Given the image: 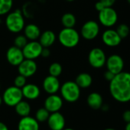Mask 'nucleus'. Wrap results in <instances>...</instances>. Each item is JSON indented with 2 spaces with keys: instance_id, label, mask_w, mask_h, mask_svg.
I'll list each match as a JSON object with an SVG mask.
<instances>
[{
  "instance_id": "obj_1",
  "label": "nucleus",
  "mask_w": 130,
  "mask_h": 130,
  "mask_svg": "<svg viewBox=\"0 0 130 130\" xmlns=\"http://www.w3.org/2000/svg\"><path fill=\"white\" fill-rule=\"evenodd\" d=\"M110 92L113 99L120 103L130 101V72H121L110 82Z\"/></svg>"
},
{
  "instance_id": "obj_2",
  "label": "nucleus",
  "mask_w": 130,
  "mask_h": 130,
  "mask_svg": "<svg viewBox=\"0 0 130 130\" xmlns=\"http://www.w3.org/2000/svg\"><path fill=\"white\" fill-rule=\"evenodd\" d=\"M5 24L7 30L12 34H18L23 30L25 26L24 14L20 10L10 11L6 14Z\"/></svg>"
},
{
  "instance_id": "obj_3",
  "label": "nucleus",
  "mask_w": 130,
  "mask_h": 130,
  "mask_svg": "<svg viewBox=\"0 0 130 130\" xmlns=\"http://www.w3.org/2000/svg\"><path fill=\"white\" fill-rule=\"evenodd\" d=\"M80 35L79 32L73 28L64 27L57 35V40L61 46L65 48L71 49L77 46L80 42Z\"/></svg>"
},
{
  "instance_id": "obj_4",
  "label": "nucleus",
  "mask_w": 130,
  "mask_h": 130,
  "mask_svg": "<svg viewBox=\"0 0 130 130\" xmlns=\"http://www.w3.org/2000/svg\"><path fill=\"white\" fill-rule=\"evenodd\" d=\"M61 97L68 103L77 101L80 97V88L74 81L65 82L60 88Z\"/></svg>"
},
{
  "instance_id": "obj_5",
  "label": "nucleus",
  "mask_w": 130,
  "mask_h": 130,
  "mask_svg": "<svg viewBox=\"0 0 130 130\" xmlns=\"http://www.w3.org/2000/svg\"><path fill=\"white\" fill-rule=\"evenodd\" d=\"M3 103L8 107H15L23 99L21 89L14 85L7 88L2 96Z\"/></svg>"
},
{
  "instance_id": "obj_6",
  "label": "nucleus",
  "mask_w": 130,
  "mask_h": 130,
  "mask_svg": "<svg viewBox=\"0 0 130 130\" xmlns=\"http://www.w3.org/2000/svg\"><path fill=\"white\" fill-rule=\"evenodd\" d=\"M98 18L100 23L106 27H112L118 21V14L113 7H106L99 11Z\"/></svg>"
},
{
  "instance_id": "obj_7",
  "label": "nucleus",
  "mask_w": 130,
  "mask_h": 130,
  "mask_svg": "<svg viewBox=\"0 0 130 130\" xmlns=\"http://www.w3.org/2000/svg\"><path fill=\"white\" fill-rule=\"evenodd\" d=\"M107 56L104 51L99 47L93 48L88 54V62L94 69H100L106 64Z\"/></svg>"
},
{
  "instance_id": "obj_8",
  "label": "nucleus",
  "mask_w": 130,
  "mask_h": 130,
  "mask_svg": "<svg viewBox=\"0 0 130 130\" xmlns=\"http://www.w3.org/2000/svg\"><path fill=\"white\" fill-rule=\"evenodd\" d=\"M100 34V25L95 21H86L80 29V36L87 40H92L97 37Z\"/></svg>"
},
{
  "instance_id": "obj_9",
  "label": "nucleus",
  "mask_w": 130,
  "mask_h": 130,
  "mask_svg": "<svg viewBox=\"0 0 130 130\" xmlns=\"http://www.w3.org/2000/svg\"><path fill=\"white\" fill-rule=\"evenodd\" d=\"M43 46L38 40L28 41L21 49L25 59L35 60L41 56Z\"/></svg>"
},
{
  "instance_id": "obj_10",
  "label": "nucleus",
  "mask_w": 130,
  "mask_h": 130,
  "mask_svg": "<svg viewBox=\"0 0 130 130\" xmlns=\"http://www.w3.org/2000/svg\"><path fill=\"white\" fill-rule=\"evenodd\" d=\"M105 65L107 68V70L110 71L114 75H116L123 72L124 68V61L120 55L113 54L107 58Z\"/></svg>"
},
{
  "instance_id": "obj_11",
  "label": "nucleus",
  "mask_w": 130,
  "mask_h": 130,
  "mask_svg": "<svg viewBox=\"0 0 130 130\" xmlns=\"http://www.w3.org/2000/svg\"><path fill=\"white\" fill-rule=\"evenodd\" d=\"M17 67L18 74L25 76L26 78L33 76L38 70V65L36 62L34 60L27 59H25Z\"/></svg>"
},
{
  "instance_id": "obj_12",
  "label": "nucleus",
  "mask_w": 130,
  "mask_h": 130,
  "mask_svg": "<svg viewBox=\"0 0 130 130\" xmlns=\"http://www.w3.org/2000/svg\"><path fill=\"white\" fill-rule=\"evenodd\" d=\"M5 57L7 62L12 66H18L25 59L22 50L15 46H11L7 50Z\"/></svg>"
},
{
  "instance_id": "obj_13",
  "label": "nucleus",
  "mask_w": 130,
  "mask_h": 130,
  "mask_svg": "<svg viewBox=\"0 0 130 130\" xmlns=\"http://www.w3.org/2000/svg\"><path fill=\"white\" fill-rule=\"evenodd\" d=\"M64 104V100L62 98L56 94H49L44 103V107L47 109L50 113L58 112L62 108Z\"/></svg>"
},
{
  "instance_id": "obj_14",
  "label": "nucleus",
  "mask_w": 130,
  "mask_h": 130,
  "mask_svg": "<svg viewBox=\"0 0 130 130\" xmlns=\"http://www.w3.org/2000/svg\"><path fill=\"white\" fill-rule=\"evenodd\" d=\"M47 123L51 130H63L65 128L66 124L64 115L59 111L51 113Z\"/></svg>"
},
{
  "instance_id": "obj_15",
  "label": "nucleus",
  "mask_w": 130,
  "mask_h": 130,
  "mask_svg": "<svg viewBox=\"0 0 130 130\" xmlns=\"http://www.w3.org/2000/svg\"><path fill=\"white\" fill-rule=\"evenodd\" d=\"M42 88L47 94H54L60 91L61 83L58 78L49 75L44 78L42 82Z\"/></svg>"
},
{
  "instance_id": "obj_16",
  "label": "nucleus",
  "mask_w": 130,
  "mask_h": 130,
  "mask_svg": "<svg viewBox=\"0 0 130 130\" xmlns=\"http://www.w3.org/2000/svg\"><path fill=\"white\" fill-rule=\"evenodd\" d=\"M103 43L109 47H115L120 44L122 38L119 36L116 30L107 29L102 34Z\"/></svg>"
},
{
  "instance_id": "obj_17",
  "label": "nucleus",
  "mask_w": 130,
  "mask_h": 130,
  "mask_svg": "<svg viewBox=\"0 0 130 130\" xmlns=\"http://www.w3.org/2000/svg\"><path fill=\"white\" fill-rule=\"evenodd\" d=\"M21 92H22L23 98L30 101L36 100L41 95L40 88L37 85L32 83L26 84L21 88Z\"/></svg>"
},
{
  "instance_id": "obj_18",
  "label": "nucleus",
  "mask_w": 130,
  "mask_h": 130,
  "mask_svg": "<svg viewBox=\"0 0 130 130\" xmlns=\"http://www.w3.org/2000/svg\"><path fill=\"white\" fill-rule=\"evenodd\" d=\"M39 123L34 117L28 116L21 117L18 123V130H39Z\"/></svg>"
},
{
  "instance_id": "obj_19",
  "label": "nucleus",
  "mask_w": 130,
  "mask_h": 130,
  "mask_svg": "<svg viewBox=\"0 0 130 130\" xmlns=\"http://www.w3.org/2000/svg\"><path fill=\"white\" fill-rule=\"evenodd\" d=\"M24 35L29 41L38 40L41 34L40 27L35 24H26L23 29Z\"/></svg>"
},
{
  "instance_id": "obj_20",
  "label": "nucleus",
  "mask_w": 130,
  "mask_h": 130,
  "mask_svg": "<svg viewBox=\"0 0 130 130\" xmlns=\"http://www.w3.org/2000/svg\"><path fill=\"white\" fill-rule=\"evenodd\" d=\"M57 37L55 33L53 30H47L41 34L38 42L43 46V48L51 47L56 41Z\"/></svg>"
},
{
  "instance_id": "obj_21",
  "label": "nucleus",
  "mask_w": 130,
  "mask_h": 130,
  "mask_svg": "<svg viewBox=\"0 0 130 130\" xmlns=\"http://www.w3.org/2000/svg\"><path fill=\"white\" fill-rule=\"evenodd\" d=\"M87 103L91 109L99 110L103 104V99L100 93L92 92L87 96Z\"/></svg>"
},
{
  "instance_id": "obj_22",
  "label": "nucleus",
  "mask_w": 130,
  "mask_h": 130,
  "mask_svg": "<svg viewBox=\"0 0 130 130\" xmlns=\"http://www.w3.org/2000/svg\"><path fill=\"white\" fill-rule=\"evenodd\" d=\"M75 82L80 89L81 88L85 89L91 86L93 83V78L89 73L82 72L77 76L75 79Z\"/></svg>"
},
{
  "instance_id": "obj_23",
  "label": "nucleus",
  "mask_w": 130,
  "mask_h": 130,
  "mask_svg": "<svg viewBox=\"0 0 130 130\" xmlns=\"http://www.w3.org/2000/svg\"><path fill=\"white\" fill-rule=\"evenodd\" d=\"M14 107H15V111L16 114L21 117L29 116L31 110V105L29 104L28 101H21Z\"/></svg>"
},
{
  "instance_id": "obj_24",
  "label": "nucleus",
  "mask_w": 130,
  "mask_h": 130,
  "mask_svg": "<svg viewBox=\"0 0 130 130\" xmlns=\"http://www.w3.org/2000/svg\"><path fill=\"white\" fill-rule=\"evenodd\" d=\"M61 21V24L64 26V27L73 28L76 25L77 18L74 14H72L70 12H67L62 15Z\"/></svg>"
},
{
  "instance_id": "obj_25",
  "label": "nucleus",
  "mask_w": 130,
  "mask_h": 130,
  "mask_svg": "<svg viewBox=\"0 0 130 130\" xmlns=\"http://www.w3.org/2000/svg\"><path fill=\"white\" fill-rule=\"evenodd\" d=\"M50 112L45 109L44 107H41L39 108L36 113H35V117L34 118L36 119V120L38 123H44V122H47L49 116H50Z\"/></svg>"
},
{
  "instance_id": "obj_26",
  "label": "nucleus",
  "mask_w": 130,
  "mask_h": 130,
  "mask_svg": "<svg viewBox=\"0 0 130 130\" xmlns=\"http://www.w3.org/2000/svg\"><path fill=\"white\" fill-rule=\"evenodd\" d=\"M13 6V0H0V16L7 14Z\"/></svg>"
},
{
  "instance_id": "obj_27",
  "label": "nucleus",
  "mask_w": 130,
  "mask_h": 130,
  "mask_svg": "<svg viewBox=\"0 0 130 130\" xmlns=\"http://www.w3.org/2000/svg\"><path fill=\"white\" fill-rule=\"evenodd\" d=\"M63 72V67L59 62H53L49 66L48 72L51 76L58 78Z\"/></svg>"
},
{
  "instance_id": "obj_28",
  "label": "nucleus",
  "mask_w": 130,
  "mask_h": 130,
  "mask_svg": "<svg viewBox=\"0 0 130 130\" xmlns=\"http://www.w3.org/2000/svg\"><path fill=\"white\" fill-rule=\"evenodd\" d=\"M116 30L117 34H119V36L122 39H124V38L127 37L130 31L129 26L127 24H120L117 27V28H116Z\"/></svg>"
},
{
  "instance_id": "obj_29",
  "label": "nucleus",
  "mask_w": 130,
  "mask_h": 130,
  "mask_svg": "<svg viewBox=\"0 0 130 130\" xmlns=\"http://www.w3.org/2000/svg\"><path fill=\"white\" fill-rule=\"evenodd\" d=\"M28 42V40L25 37L24 34H19L14 40V46H15L19 49H22Z\"/></svg>"
},
{
  "instance_id": "obj_30",
  "label": "nucleus",
  "mask_w": 130,
  "mask_h": 130,
  "mask_svg": "<svg viewBox=\"0 0 130 130\" xmlns=\"http://www.w3.org/2000/svg\"><path fill=\"white\" fill-rule=\"evenodd\" d=\"M27 84V78L21 75H18L15 79H14V86L17 87V88H22L25 85Z\"/></svg>"
},
{
  "instance_id": "obj_31",
  "label": "nucleus",
  "mask_w": 130,
  "mask_h": 130,
  "mask_svg": "<svg viewBox=\"0 0 130 130\" xmlns=\"http://www.w3.org/2000/svg\"><path fill=\"white\" fill-rule=\"evenodd\" d=\"M114 76H115V75L113 72H111L110 71H109V70L106 71L105 73H104V78L108 82H111L113 79Z\"/></svg>"
},
{
  "instance_id": "obj_32",
  "label": "nucleus",
  "mask_w": 130,
  "mask_h": 130,
  "mask_svg": "<svg viewBox=\"0 0 130 130\" xmlns=\"http://www.w3.org/2000/svg\"><path fill=\"white\" fill-rule=\"evenodd\" d=\"M51 56V50L49 48H43L41 53V56L43 58H48Z\"/></svg>"
},
{
  "instance_id": "obj_33",
  "label": "nucleus",
  "mask_w": 130,
  "mask_h": 130,
  "mask_svg": "<svg viewBox=\"0 0 130 130\" xmlns=\"http://www.w3.org/2000/svg\"><path fill=\"white\" fill-rule=\"evenodd\" d=\"M105 7H113L116 0H100Z\"/></svg>"
},
{
  "instance_id": "obj_34",
  "label": "nucleus",
  "mask_w": 130,
  "mask_h": 130,
  "mask_svg": "<svg viewBox=\"0 0 130 130\" xmlns=\"http://www.w3.org/2000/svg\"><path fill=\"white\" fill-rule=\"evenodd\" d=\"M123 120L127 123L130 122V110H127L126 111H124L123 114Z\"/></svg>"
},
{
  "instance_id": "obj_35",
  "label": "nucleus",
  "mask_w": 130,
  "mask_h": 130,
  "mask_svg": "<svg viewBox=\"0 0 130 130\" xmlns=\"http://www.w3.org/2000/svg\"><path fill=\"white\" fill-rule=\"evenodd\" d=\"M106 7L104 6V5L100 2V1H98L97 2H96V4H95V8H96V10L97 11H102L103 8H105Z\"/></svg>"
},
{
  "instance_id": "obj_36",
  "label": "nucleus",
  "mask_w": 130,
  "mask_h": 130,
  "mask_svg": "<svg viewBox=\"0 0 130 130\" xmlns=\"http://www.w3.org/2000/svg\"><path fill=\"white\" fill-rule=\"evenodd\" d=\"M0 130H9L7 125L0 121Z\"/></svg>"
},
{
  "instance_id": "obj_37",
  "label": "nucleus",
  "mask_w": 130,
  "mask_h": 130,
  "mask_svg": "<svg viewBox=\"0 0 130 130\" xmlns=\"http://www.w3.org/2000/svg\"><path fill=\"white\" fill-rule=\"evenodd\" d=\"M100 109H102V110H103V111H107L109 110V106L107 104H103Z\"/></svg>"
},
{
  "instance_id": "obj_38",
  "label": "nucleus",
  "mask_w": 130,
  "mask_h": 130,
  "mask_svg": "<svg viewBox=\"0 0 130 130\" xmlns=\"http://www.w3.org/2000/svg\"><path fill=\"white\" fill-rule=\"evenodd\" d=\"M125 130H130V122L129 123H127L126 126V128Z\"/></svg>"
},
{
  "instance_id": "obj_39",
  "label": "nucleus",
  "mask_w": 130,
  "mask_h": 130,
  "mask_svg": "<svg viewBox=\"0 0 130 130\" xmlns=\"http://www.w3.org/2000/svg\"><path fill=\"white\" fill-rule=\"evenodd\" d=\"M3 103V101H2V96H0V107H1V105H2V104Z\"/></svg>"
},
{
  "instance_id": "obj_40",
  "label": "nucleus",
  "mask_w": 130,
  "mask_h": 130,
  "mask_svg": "<svg viewBox=\"0 0 130 130\" xmlns=\"http://www.w3.org/2000/svg\"><path fill=\"white\" fill-rule=\"evenodd\" d=\"M63 130H75V129H72V128H64Z\"/></svg>"
},
{
  "instance_id": "obj_41",
  "label": "nucleus",
  "mask_w": 130,
  "mask_h": 130,
  "mask_svg": "<svg viewBox=\"0 0 130 130\" xmlns=\"http://www.w3.org/2000/svg\"><path fill=\"white\" fill-rule=\"evenodd\" d=\"M104 130H116L115 129H113V128H107V129H105Z\"/></svg>"
},
{
  "instance_id": "obj_42",
  "label": "nucleus",
  "mask_w": 130,
  "mask_h": 130,
  "mask_svg": "<svg viewBox=\"0 0 130 130\" xmlns=\"http://www.w3.org/2000/svg\"><path fill=\"white\" fill-rule=\"evenodd\" d=\"M66 2H74V0H65Z\"/></svg>"
},
{
  "instance_id": "obj_43",
  "label": "nucleus",
  "mask_w": 130,
  "mask_h": 130,
  "mask_svg": "<svg viewBox=\"0 0 130 130\" xmlns=\"http://www.w3.org/2000/svg\"><path fill=\"white\" fill-rule=\"evenodd\" d=\"M127 2H129V4H130V0H127Z\"/></svg>"
},
{
  "instance_id": "obj_44",
  "label": "nucleus",
  "mask_w": 130,
  "mask_h": 130,
  "mask_svg": "<svg viewBox=\"0 0 130 130\" xmlns=\"http://www.w3.org/2000/svg\"><path fill=\"white\" fill-rule=\"evenodd\" d=\"M1 22H2V20L0 19V24H1Z\"/></svg>"
},
{
  "instance_id": "obj_45",
  "label": "nucleus",
  "mask_w": 130,
  "mask_h": 130,
  "mask_svg": "<svg viewBox=\"0 0 130 130\" xmlns=\"http://www.w3.org/2000/svg\"><path fill=\"white\" fill-rule=\"evenodd\" d=\"M0 90H1V84H0Z\"/></svg>"
}]
</instances>
